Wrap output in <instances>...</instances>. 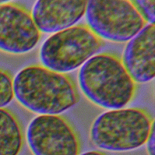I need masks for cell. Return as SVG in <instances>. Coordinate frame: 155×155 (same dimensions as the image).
Wrapping results in <instances>:
<instances>
[{
  "mask_svg": "<svg viewBox=\"0 0 155 155\" xmlns=\"http://www.w3.org/2000/svg\"><path fill=\"white\" fill-rule=\"evenodd\" d=\"M133 5L147 24H154L155 0L131 1Z\"/></svg>",
  "mask_w": 155,
  "mask_h": 155,
  "instance_id": "7c38bea8",
  "label": "cell"
},
{
  "mask_svg": "<svg viewBox=\"0 0 155 155\" xmlns=\"http://www.w3.org/2000/svg\"><path fill=\"white\" fill-rule=\"evenodd\" d=\"M145 144L148 155H154V128L152 130Z\"/></svg>",
  "mask_w": 155,
  "mask_h": 155,
  "instance_id": "4fadbf2b",
  "label": "cell"
},
{
  "mask_svg": "<svg viewBox=\"0 0 155 155\" xmlns=\"http://www.w3.org/2000/svg\"><path fill=\"white\" fill-rule=\"evenodd\" d=\"M104 44L87 25H76L50 36L39 50L42 65L66 74L82 67Z\"/></svg>",
  "mask_w": 155,
  "mask_h": 155,
  "instance_id": "277c9868",
  "label": "cell"
},
{
  "mask_svg": "<svg viewBox=\"0 0 155 155\" xmlns=\"http://www.w3.org/2000/svg\"><path fill=\"white\" fill-rule=\"evenodd\" d=\"M154 128V119L146 110L122 108L100 114L91 125L90 137L99 149L128 151L144 145Z\"/></svg>",
  "mask_w": 155,
  "mask_h": 155,
  "instance_id": "3957f363",
  "label": "cell"
},
{
  "mask_svg": "<svg viewBox=\"0 0 155 155\" xmlns=\"http://www.w3.org/2000/svg\"><path fill=\"white\" fill-rule=\"evenodd\" d=\"M85 15L98 38L113 42H127L147 24L130 0L88 1Z\"/></svg>",
  "mask_w": 155,
  "mask_h": 155,
  "instance_id": "5b68a950",
  "label": "cell"
},
{
  "mask_svg": "<svg viewBox=\"0 0 155 155\" xmlns=\"http://www.w3.org/2000/svg\"><path fill=\"white\" fill-rule=\"evenodd\" d=\"M24 135L21 123L10 110L0 108V155H19Z\"/></svg>",
  "mask_w": 155,
  "mask_h": 155,
  "instance_id": "30bf717a",
  "label": "cell"
},
{
  "mask_svg": "<svg viewBox=\"0 0 155 155\" xmlns=\"http://www.w3.org/2000/svg\"><path fill=\"white\" fill-rule=\"evenodd\" d=\"M26 139L33 155H79L81 150L78 133L61 115H39L33 119Z\"/></svg>",
  "mask_w": 155,
  "mask_h": 155,
  "instance_id": "8992f818",
  "label": "cell"
},
{
  "mask_svg": "<svg viewBox=\"0 0 155 155\" xmlns=\"http://www.w3.org/2000/svg\"><path fill=\"white\" fill-rule=\"evenodd\" d=\"M79 155H107L105 153L99 150H90L83 153Z\"/></svg>",
  "mask_w": 155,
  "mask_h": 155,
  "instance_id": "5bb4252c",
  "label": "cell"
},
{
  "mask_svg": "<svg viewBox=\"0 0 155 155\" xmlns=\"http://www.w3.org/2000/svg\"><path fill=\"white\" fill-rule=\"evenodd\" d=\"M78 82L84 94L102 108H124L134 98L136 83L121 58L110 53H97L80 68Z\"/></svg>",
  "mask_w": 155,
  "mask_h": 155,
  "instance_id": "7a4b0ae2",
  "label": "cell"
},
{
  "mask_svg": "<svg viewBox=\"0 0 155 155\" xmlns=\"http://www.w3.org/2000/svg\"><path fill=\"white\" fill-rule=\"evenodd\" d=\"M41 38L31 13L15 3L0 1V50L22 54L32 50Z\"/></svg>",
  "mask_w": 155,
  "mask_h": 155,
  "instance_id": "52a82bcc",
  "label": "cell"
},
{
  "mask_svg": "<svg viewBox=\"0 0 155 155\" xmlns=\"http://www.w3.org/2000/svg\"><path fill=\"white\" fill-rule=\"evenodd\" d=\"M154 24H147L127 43L121 60L136 83H147L154 78Z\"/></svg>",
  "mask_w": 155,
  "mask_h": 155,
  "instance_id": "9c48e42d",
  "label": "cell"
},
{
  "mask_svg": "<svg viewBox=\"0 0 155 155\" xmlns=\"http://www.w3.org/2000/svg\"><path fill=\"white\" fill-rule=\"evenodd\" d=\"M87 2L40 0L35 3L30 13L41 33L54 34L77 25L85 14Z\"/></svg>",
  "mask_w": 155,
  "mask_h": 155,
  "instance_id": "ba28073f",
  "label": "cell"
},
{
  "mask_svg": "<svg viewBox=\"0 0 155 155\" xmlns=\"http://www.w3.org/2000/svg\"><path fill=\"white\" fill-rule=\"evenodd\" d=\"M14 97L27 110L39 115H59L79 100L76 86L67 74L42 65L21 69L13 78Z\"/></svg>",
  "mask_w": 155,
  "mask_h": 155,
  "instance_id": "6da1fadb",
  "label": "cell"
},
{
  "mask_svg": "<svg viewBox=\"0 0 155 155\" xmlns=\"http://www.w3.org/2000/svg\"><path fill=\"white\" fill-rule=\"evenodd\" d=\"M14 97L13 78L5 70L0 68V108H4Z\"/></svg>",
  "mask_w": 155,
  "mask_h": 155,
  "instance_id": "8fae6325",
  "label": "cell"
}]
</instances>
